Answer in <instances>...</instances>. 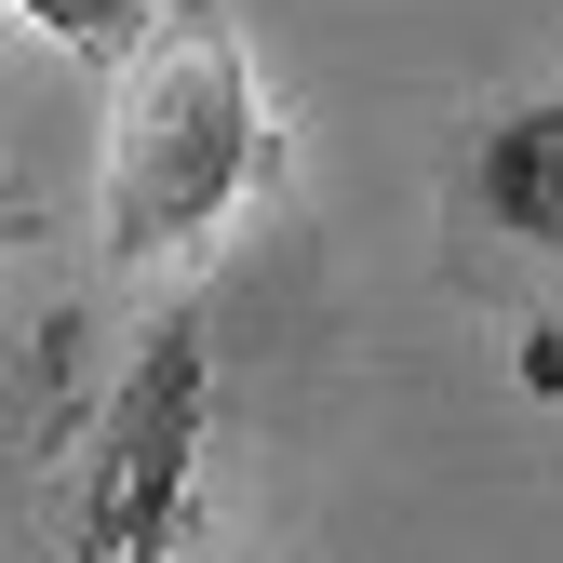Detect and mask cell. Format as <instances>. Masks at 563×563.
<instances>
[{
	"mask_svg": "<svg viewBox=\"0 0 563 563\" xmlns=\"http://www.w3.org/2000/svg\"><path fill=\"white\" fill-rule=\"evenodd\" d=\"M268 175V108L242 27L188 14L134 54L121 121H108V268H162L201 229H229V201Z\"/></svg>",
	"mask_w": 563,
	"mask_h": 563,
	"instance_id": "obj_1",
	"label": "cell"
},
{
	"mask_svg": "<svg viewBox=\"0 0 563 563\" xmlns=\"http://www.w3.org/2000/svg\"><path fill=\"white\" fill-rule=\"evenodd\" d=\"M201 416H216V349H201V309H162L148 349L121 363L95 456H81V563H162L201 483Z\"/></svg>",
	"mask_w": 563,
	"mask_h": 563,
	"instance_id": "obj_2",
	"label": "cell"
},
{
	"mask_svg": "<svg viewBox=\"0 0 563 563\" xmlns=\"http://www.w3.org/2000/svg\"><path fill=\"white\" fill-rule=\"evenodd\" d=\"M470 201H483V229H510L523 255H563V95L510 108L470 148Z\"/></svg>",
	"mask_w": 563,
	"mask_h": 563,
	"instance_id": "obj_3",
	"label": "cell"
},
{
	"mask_svg": "<svg viewBox=\"0 0 563 563\" xmlns=\"http://www.w3.org/2000/svg\"><path fill=\"white\" fill-rule=\"evenodd\" d=\"M27 27H54L67 54H134L148 41V0H14Z\"/></svg>",
	"mask_w": 563,
	"mask_h": 563,
	"instance_id": "obj_4",
	"label": "cell"
}]
</instances>
